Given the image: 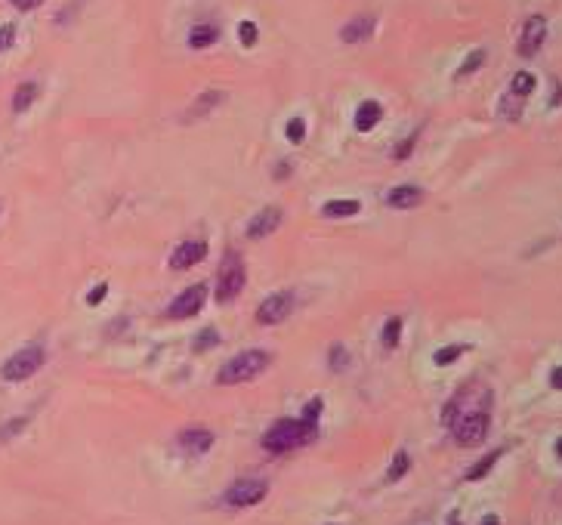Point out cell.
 Segmentation results:
<instances>
[{
	"label": "cell",
	"instance_id": "12",
	"mask_svg": "<svg viewBox=\"0 0 562 525\" xmlns=\"http://www.w3.org/2000/svg\"><path fill=\"white\" fill-rule=\"evenodd\" d=\"M204 257H208V245H204V241H185V245L173 250L170 269H192L195 262H201Z\"/></svg>",
	"mask_w": 562,
	"mask_h": 525
},
{
	"label": "cell",
	"instance_id": "5",
	"mask_svg": "<svg viewBox=\"0 0 562 525\" xmlns=\"http://www.w3.org/2000/svg\"><path fill=\"white\" fill-rule=\"evenodd\" d=\"M245 287V262L238 254H229L220 266V278H217V303H229L235 300Z\"/></svg>",
	"mask_w": 562,
	"mask_h": 525
},
{
	"label": "cell",
	"instance_id": "26",
	"mask_svg": "<svg viewBox=\"0 0 562 525\" xmlns=\"http://www.w3.org/2000/svg\"><path fill=\"white\" fill-rule=\"evenodd\" d=\"M220 343V334L213 331V327H208L201 337H195V350H210V346Z\"/></svg>",
	"mask_w": 562,
	"mask_h": 525
},
{
	"label": "cell",
	"instance_id": "16",
	"mask_svg": "<svg viewBox=\"0 0 562 525\" xmlns=\"http://www.w3.org/2000/svg\"><path fill=\"white\" fill-rule=\"evenodd\" d=\"M220 37V31L213 25H195L192 28V37H189V44L195 46V50H201V46H210L213 41Z\"/></svg>",
	"mask_w": 562,
	"mask_h": 525
},
{
	"label": "cell",
	"instance_id": "13",
	"mask_svg": "<svg viewBox=\"0 0 562 525\" xmlns=\"http://www.w3.org/2000/svg\"><path fill=\"white\" fill-rule=\"evenodd\" d=\"M374 28H377V19H374V16H355V19H349V22L340 28V37L346 44H359L368 34H374Z\"/></svg>",
	"mask_w": 562,
	"mask_h": 525
},
{
	"label": "cell",
	"instance_id": "2",
	"mask_svg": "<svg viewBox=\"0 0 562 525\" xmlns=\"http://www.w3.org/2000/svg\"><path fill=\"white\" fill-rule=\"evenodd\" d=\"M266 368H269V355L263 350H250V352H241L223 365L217 374V383L220 387H235V383L254 380L257 374H263Z\"/></svg>",
	"mask_w": 562,
	"mask_h": 525
},
{
	"label": "cell",
	"instance_id": "29",
	"mask_svg": "<svg viewBox=\"0 0 562 525\" xmlns=\"http://www.w3.org/2000/svg\"><path fill=\"white\" fill-rule=\"evenodd\" d=\"M346 362H349V359H346L343 346H334V350H331V368H334V371H343Z\"/></svg>",
	"mask_w": 562,
	"mask_h": 525
},
{
	"label": "cell",
	"instance_id": "21",
	"mask_svg": "<svg viewBox=\"0 0 562 525\" xmlns=\"http://www.w3.org/2000/svg\"><path fill=\"white\" fill-rule=\"evenodd\" d=\"M399 337H402V318H389L387 327H383V346H387V350H396Z\"/></svg>",
	"mask_w": 562,
	"mask_h": 525
},
{
	"label": "cell",
	"instance_id": "14",
	"mask_svg": "<svg viewBox=\"0 0 562 525\" xmlns=\"http://www.w3.org/2000/svg\"><path fill=\"white\" fill-rule=\"evenodd\" d=\"M387 201H389V208H396V210H411L424 201V189H417V185H399V189H392L387 195Z\"/></svg>",
	"mask_w": 562,
	"mask_h": 525
},
{
	"label": "cell",
	"instance_id": "34",
	"mask_svg": "<svg viewBox=\"0 0 562 525\" xmlns=\"http://www.w3.org/2000/svg\"><path fill=\"white\" fill-rule=\"evenodd\" d=\"M16 4V9H34V6H41L44 0H13Z\"/></svg>",
	"mask_w": 562,
	"mask_h": 525
},
{
	"label": "cell",
	"instance_id": "28",
	"mask_svg": "<svg viewBox=\"0 0 562 525\" xmlns=\"http://www.w3.org/2000/svg\"><path fill=\"white\" fill-rule=\"evenodd\" d=\"M461 352H464V346H445V350L436 352V365H451Z\"/></svg>",
	"mask_w": 562,
	"mask_h": 525
},
{
	"label": "cell",
	"instance_id": "3",
	"mask_svg": "<svg viewBox=\"0 0 562 525\" xmlns=\"http://www.w3.org/2000/svg\"><path fill=\"white\" fill-rule=\"evenodd\" d=\"M44 359L46 355H44L41 346H25V350H19L16 355H9V359L4 362V368H0V374H4V380H9V383L28 380L31 374L41 371Z\"/></svg>",
	"mask_w": 562,
	"mask_h": 525
},
{
	"label": "cell",
	"instance_id": "11",
	"mask_svg": "<svg viewBox=\"0 0 562 525\" xmlns=\"http://www.w3.org/2000/svg\"><path fill=\"white\" fill-rule=\"evenodd\" d=\"M281 226V208H263L257 217H250L247 223V235L250 238H266Z\"/></svg>",
	"mask_w": 562,
	"mask_h": 525
},
{
	"label": "cell",
	"instance_id": "24",
	"mask_svg": "<svg viewBox=\"0 0 562 525\" xmlns=\"http://www.w3.org/2000/svg\"><path fill=\"white\" fill-rule=\"evenodd\" d=\"M217 102H223V93H208L204 99L195 102V111H192V115H208L210 106H217Z\"/></svg>",
	"mask_w": 562,
	"mask_h": 525
},
{
	"label": "cell",
	"instance_id": "37",
	"mask_svg": "<svg viewBox=\"0 0 562 525\" xmlns=\"http://www.w3.org/2000/svg\"><path fill=\"white\" fill-rule=\"evenodd\" d=\"M556 454L562 457V439H559V442H556Z\"/></svg>",
	"mask_w": 562,
	"mask_h": 525
},
{
	"label": "cell",
	"instance_id": "35",
	"mask_svg": "<svg viewBox=\"0 0 562 525\" xmlns=\"http://www.w3.org/2000/svg\"><path fill=\"white\" fill-rule=\"evenodd\" d=\"M550 383H553L556 389H562V368H556L553 374H550Z\"/></svg>",
	"mask_w": 562,
	"mask_h": 525
},
{
	"label": "cell",
	"instance_id": "23",
	"mask_svg": "<svg viewBox=\"0 0 562 525\" xmlns=\"http://www.w3.org/2000/svg\"><path fill=\"white\" fill-rule=\"evenodd\" d=\"M482 62H485V53H482V50H476L473 56H466V62L461 65V71H457V78H466V74H470V71H476Z\"/></svg>",
	"mask_w": 562,
	"mask_h": 525
},
{
	"label": "cell",
	"instance_id": "6",
	"mask_svg": "<svg viewBox=\"0 0 562 525\" xmlns=\"http://www.w3.org/2000/svg\"><path fill=\"white\" fill-rule=\"evenodd\" d=\"M269 485L263 479H238L235 485H229L226 494H223V501L229 504V507H254L266 498Z\"/></svg>",
	"mask_w": 562,
	"mask_h": 525
},
{
	"label": "cell",
	"instance_id": "1",
	"mask_svg": "<svg viewBox=\"0 0 562 525\" xmlns=\"http://www.w3.org/2000/svg\"><path fill=\"white\" fill-rule=\"evenodd\" d=\"M312 439H315V420H278L275 427L266 429L263 448L272 454H285L312 442Z\"/></svg>",
	"mask_w": 562,
	"mask_h": 525
},
{
	"label": "cell",
	"instance_id": "18",
	"mask_svg": "<svg viewBox=\"0 0 562 525\" xmlns=\"http://www.w3.org/2000/svg\"><path fill=\"white\" fill-rule=\"evenodd\" d=\"M531 90H535V74H528V71H519V74H513V83H510V93H513V96L526 99Z\"/></svg>",
	"mask_w": 562,
	"mask_h": 525
},
{
	"label": "cell",
	"instance_id": "19",
	"mask_svg": "<svg viewBox=\"0 0 562 525\" xmlns=\"http://www.w3.org/2000/svg\"><path fill=\"white\" fill-rule=\"evenodd\" d=\"M501 454H504V452H501V448H498V452H491V454H485V457H482V461H479V464H476V467H470V473H466V482H479V479H482V476H485V473H489V470H491V467H494V464H498V457H501Z\"/></svg>",
	"mask_w": 562,
	"mask_h": 525
},
{
	"label": "cell",
	"instance_id": "10",
	"mask_svg": "<svg viewBox=\"0 0 562 525\" xmlns=\"http://www.w3.org/2000/svg\"><path fill=\"white\" fill-rule=\"evenodd\" d=\"M176 445H180L185 454H204L213 445V433H210V429H204V427H189V429H183V433H180Z\"/></svg>",
	"mask_w": 562,
	"mask_h": 525
},
{
	"label": "cell",
	"instance_id": "20",
	"mask_svg": "<svg viewBox=\"0 0 562 525\" xmlns=\"http://www.w3.org/2000/svg\"><path fill=\"white\" fill-rule=\"evenodd\" d=\"M34 99H37V83H22L13 96V111H28Z\"/></svg>",
	"mask_w": 562,
	"mask_h": 525
},
{
	"label": "cell",
	"instance_id": "17",
	"mask_svg": "<svg viewBox=\"0 0 562 525\" xmlns=\"http://www.w3.org/2000/svg\"><path fill=\"white\" fill-rule=\"evenodd\" d=\"M322 213L325 217H355L359 213V201H327Z\"/></svg>",
	"mask_w": 562,
	"mask_h": 525
},
{
	"label": "cell",
	"instance_id": "31",
	"mask_svg": "<svg viewBox=\"0 0 562 525\" xmlns=\"http://www.w3.org/2000/svg\"><path fill=\"white\" fill-rule=\"evenodd\" d=\"M22 427H25V417H19V420H9V424H6L4 429H0V442H4V439H9L13 433H19V429H22Z\"/></svg>",
	"mask_w": 562,
	"mask_h": 525
},
{
	"label": "cell",
	"instance_id": "22",
	"mask_svg": "<svg viewBox=\"0 0 562 525\" xmlns=\"http://www.w3.org/2000/svg\"><path fill=\"white\" fill-rule=\"evenodd\" d=\"M408 464H411V461H408V454H405V452H399V454H396V461H392V467H389V473H387V479H389V482L402 479V476L408 473Z\"/></svg>",
	"mask_w": 562,
	"mask_h": 525
},
{
	"label": "cell",
	"instance_id": "15",
	"mask_svg": "<svg viewBox=\"0 0 562 525\" xmlns=\"http://www.w3.org/2000/svg\"><path fill=\"white\" fill-rule=\"evenodd\" d=\"M383 108L377 106V102H362L359 108H355V130H362V133H368V130H374V124L380 121Z\"/></svg>",
	"mask_w": 562,
	"mask_h": 525
},
{
	"label": "cell",
	"instance_id": "32",
	"mask_svg": "<svg viewBox=\"0 0 562 525\" xmlns=\"http://www.w3.org/2000/svg\"><path fill=\"white\" fill-rule=\"evenodd\" d=\"M411 148H414V136H408L402 146H396V152H392V155H396V161H405V158L411 155Z\"/></svg>",
	"mask_w": 562,
	"mask_h": 525
},
{
	"label": "cell",
	"instance_id": "4",
	"mask_svg": "<svg viewBox=\"0 0 562 525\" xmlns=\"http://www.w3.org/2000/svg\"><path fill=\"white\" fill-rule=\"evenodd\" d=\"M489 411H466V414H461V417H454L451 424V433H454V439L461 445H479L485 436H489Z\"/></svg>",
	"mask_w": 562,
	"mask_h": 525
},
{
	"label": "cell",
	"instance_id": "9",
	"mask_svg": "<svg viewBox=\"0 0 562 525\" xmlns=\"http://www.w3.org/2000/svg\"><path fill=\"white\" fill-rule=\"evenodd\" d=\"M544 37H547L544 16H531L526 22V28H522V37H519V56H526V59L535 56L541 50V44H544Z\"/></svg>",
	"mask_w": 562,
	"mask_h": 525
},
{
	"label": "cell",
	"instance_id": "8",
	"mask_svg": "<svg viewBox=\"0 0 562 525\" xmlns=\"http://www.w3.org/2000/svg\"><path fill=\"white\" fill-rule=\"evenodd\" d=\"M290 306H294V297L290 294H275V297H266L263 303L257 309V322L260 325H278L285 322L290 315Z\"/></svg>",
	"mask_w": 562,
	"mask_h": 525
},
{
	"label": "cell",
	"instance_id": "36",
	"mask_svg": "<svg viewBox=\"0 0 562 525\" xmlns=\"http://www.w3.org/2000/svg\"><path fill=\"white\" fill-rule=\"evenodd\" d=\"M482 525H501V522L494 519V516H489V519H482Z\"/></svg>",
	"mask_w": 562,
	"mask_h": 525
},
{
	"label": "cell",
	"instance_id": "7",
	"mask_svg": "<svg viewBox=\"0 0 562 525\" xmlns=\"http://www.w3.org/2000/svg\"><path fill=\"white\" fill-rule=\"evenodd\" d=\"M204 297H208V287H204V285L185 287L183 294L170 303L167 315H170V318H189V315H195V312H198V309L204 306Z\"/></svg>",
	"mask_w": 562,
	"mask_h": 525
},
{
	"label": "cell",
	"instance_id": "30",
	"mask_svg": "<svg viewBox=\"0 0 562 525\" xmlns=\"http://www.w3.org/2000/svg\"><path fill=\"white\" fill-rule=\"evenodd\" d=\"M106 294H108V285L102 281V285H96V287H93L90 294H87V303H90V306H96L99 300H106Z\"/></svg>",
	"mask_w": 562,
	"mask_h": 525
},
{
	"label": "cell",
	"instance_id": "25",
	"mask_svg": "<svg viewBox=\"0 0 562 525\" xmlns=\"http://www.w3.org/2000/svg\"><path fill=\"white\" fill-rule=\"evenodd\" d=\"M303 136H306V124L300 118H290L287 121V139L290 143H303Z\"/></svg>",
	"mask_w": 562,
	"mask_h": 525
},
{
	"label": "cell",
	"instance_id": "33",
	"mask_svg": "<svg viewBox=\"0 0 562 525\" xmlns=\"http://www.w3.org/2000/svg\"><path fill=\"white\" fill-rule=\"evenodd\" d=\"M13 37H16V28H13V25H4V28H0V53H4L6 46L13 44Z\"/></svg>",
	"mask_w": 562,
	"mask_h": 525
},
{
	"label": "cell",
	"instance_id": "27",
	"mask_svg": "<svg viewBox=\"0 0 562 525\" xmlns=\"http://www.w3.org/2000/svg\"><path fill=\"white\" fill-rule=\"evenodd\" d=\"M238 37H241V44H245V46H254L257 44V25L254 22H241L238 25Z\"/></svg>",
	"mask_w": 562,
	"mask_h": 525
}]
</instances>
